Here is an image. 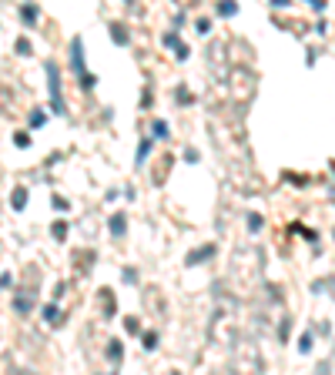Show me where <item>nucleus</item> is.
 Returning a JSON list of instances; mask_svg holds the SVG:
<instances>
[{
    "mask_svg": "<svg viewBox=\"0 0 335 375\" xmlns=\"http://www.w3.org/2000/svg\"><path fill=\"white\" fill-rule=\"evenodd\" d=\"M231 375H265V369H262V355H258L255 342H248V339L238 342L235 358H231Z\"/></svg>",
    "mask_w": 335,
    "mask_h": 375,
    "instance_id": "f257e3e1",
    "label": "nucleus"
},
{
    "mask_svg": "<svg viewBox=\"0 0 335 375\" xmlns=\"http://www.w3.org/2000/svg\"><path fill=\"white\" fill-rule=\"evenodd\" d=\"M47 81H51V107H54V114H67V107H64V94H61V71H57V64L51 60L47 64Z\"/></svg>",
    "mask_w": 335,
    "mask_h": 375,
    "instance_id": "f03ea898",
    "label": "nucleus"
},
{
    "mask_svg": "<svg viewBox=\"0 0 335 375\" xmlns=\"http://www.w3.org/2000/svg\"><path fill=\"white\" fill-rule=\"evenodd\" d=\"M37 285H40V282H34L31 288H27V285H24V288H17V295H14V308H17L20 315L34 308V302H37Z\"/></svg>",
    "mask_w": 335,
    "mask_h": 375,
    "instance_id": "7ed1b4c3",
    "label": "nucleus"
},
{
    "mask_svg": "<svg viewBox=\"0 0 335 375\" xmlns=\"http://www.w3.org/2000/svg\"><path fill=\"white\" fill-rule=\"evenodd\" d=\"M71 60H74V71L84 74V44H81V37L71 40Z\"/></svg>",
    "mask_w": 335,
    "mask_h": 375,
    "instance_id": "20e7f679",
    "label": "nucleus"
},
{
    "mask_svg": "<svg viewBox=\"0 0 335 375\" xmlns=\"http://www.w3.org/2000/svg\"><path fill=\"white\" fill-rule=\"evenodd\" d=\"M168 171H171V158L164 154V158L158 161V168H154V184H161V181L168 178Z\"/></svg>",
    "mask_w": 335,
    "mask_h": 375,
    "instance_id": "39448f33",
    "label": "nucleus"
},
{
    "mask_svg": "<svg viewBox=\"0 0 335 375\" xmlns=\"http://www.w3.org/2000/svg\"><path fill=\"white\" fill-rule=\"evenodd\" d=\"M0 375H24V372L14 365V358H10V355H0Z\"/></svg>",
    "mask_w": 335,
    "mask_h": 375,
    "instance_id": "423d86ee",
    "label": "nucleus"
},
{
    "mask_svg": "<svg viewBox=\"0 0 335 375\" xmlns=\"http://www.w3.org/2000/svg\"><path fill=\"white\" fill-rule=\"evenodd\" d=\"M212 255H214V245H205V248H198L194 255H188V265H198V261L212 258Z\"/></svg>",
    "mask_w": 335,
    "mask_h": 375,
    "instance_id": "0eeeda50",
    "label": "nucleus"
},
{
    "mask_svg": "<svg viewBox=\"0 0 335 375\" xmlns=\"http://www.w3.org/2000/svg\"><path fill=\"white\" fill-rule=\"evenodd\" d=\"M101 298H104V312H107V315H114V312H118V302H114V295L104 288V291H101Z\"/></svg>",
    "mask_w": 335,
    "mask_h": 375,
    "instance_id": "6e6552de",
    "label": "nucleus"
},
{
    "mask_svg": "<svg viewBox=\"0 0 335 375\" xmlns=\"http://www.w3.org/2000/svg\"><path fill=\"white\" fill-rule=\"evenodd\" d=\"M124 228H127V225H124V214H114V218H111V234H114V238H121Z\"/></svg>",
    "mask_w": 335,
    "mask_h": 375,
    "instance_id": "1a4fd4ad",
    "label": "nucleus"
},
{
    "mask_svg": "<svg viewBox=\"0 0 335 375\" xmlns=\"http://www.w3.org/2000/svg\"><path fill=\"white\" fill-rule=\"evenodd\" d=\"M111 37H114L118 44H127V30H124V24H114V27H111Z\"/></svg>",
    "mask_w": 335,
    "mask_h": 375,
    "instance_id": "9d476101",
    "label": "nucleus"
},
{
    "mask_svg": "<svg viewBox=\"0 0 335 375\" xmlns=\"http://www.w3.org/2000/svg\"><path fill=\"white\" fill-rule=\"evenodd\" d=\"M10 204H14L17 211H20V208L27 204V195H24V188H17V191H14V198H10Z\"/></svg>",
    "mask_w": 335,
    "mask_h": 375,
    "instance_id": "9b49d317",
    "label": "nucleus"
},
{
    "mask_svg": "<svg viewBox=\"0 0 335 375\" xmlns=\"http://www.w3.org/2000/svg\"><path fill=\"white\" fill-rule=\"evenodd\" d=\"M44 318H47V321H61V308H54V305H47V308H44Z\"/></svg>",
    "mask_w": 335,
    "mask_h": 375,
    "instance_id": "f8f14e48",
    "label": "nucleus"
},
{
    "mask_svg": "<svg viewBox=\"0 0 335 375\" xmlns=\"http://www.w3.org/2000/svg\"><path fill=\"white\" fill-rule=\"evenodd\" d=\"M235 10H238V7H235L231 0H225V3H218V14H221V17H231Z\"/></svg>",
    "mask_w": 335,
    "mask_h": 375,
    "instance_id": "ddd939ff",
    "label": "nucleus"
},
{
    "mask_svg": "<svg viewBox=\"0 0 335 375\" xmlns=\"http://www.w3.org/2000/svg\"><path fill=\"white\" fill-rule=\"evenodd\" d=\"M124 328H127L131 335H138V332H141V321H138V318H124Z\"/></svg>",
    "mask_w": 335,
    "mask_h": 375,
    "instance_id": "4468645a",
    "label": "nucleus"
},
{
    "mask_svg": "<svg viewBox=\"0 0 335 375\" xmlns=\"http://www.w3.org/2000/svg\"><path fill=\"white\" fill-rule=\"evenodd\" d=\"M14 144H17V147H27V144H31L27 131H17V134H14Z\"/></svg>",
    "mask_w": 335,
    "mask_h": 375,
    "instance_id": "2eb2a0df",
    "label": "nucleus"
},
{
    "mask_svg": "<svg viewBox=\"0 0 335 375\" xmlns=\"http://www.w3.org/2000/svg\"><path fill=\"white\" fill-rule=\"evenodd\" d=\"M151 131L158 134V138H164V134H168V124H164V121H154V124H151Z\"/></svg>",
    "mask_w": 335,
    "mask_h": 375,
    "instance_id": "dca6fc26",
    "label": "nucleus"
},
{
    "mask_svg": "<svg viewBox=\"0 0 335 375\" xmlns=\"http://www.w3.org/2000/svg\"><path fill=\"white\" fill-rule=\"evenodd\" d=\"M144 348H148V352H154V348H158V335H154V332H148V335H144Z\"/></svg>",
    "mask_w": 335,
    "mask_h": 375,
    "instance_id": "f3484780",
    "label": "nucleus"
},
{
    "mask_svg": "<svg viewBox=\"0 0 335 375\" xmlns=\"http://www.w3.org/2000/svg\"><path fill=\"white\" fill-rule=\"evenodd\" d=\"M20 17L24 20H37V7H20Z\"/></svg>",
    "mask_w": 335,
    "mask_h": 375,
    "instance_id": "a211bd4d",
    "label": "nucleus"
},
{
    "mask_svg": "<svg viewBox=\"0 0 335 375\" xmlns=\"http://www.w3.org/2000/svg\"><path fill=\"white\" fill-rule=\"evenodd\" d=\"M94 84H97V81H94V74H81V87H84V90H91Z\"/></svg>",
    "mask_w": 335,
    "mask_h": 375,
    "instance_id": "6ab92c4d",
    "label": "nucleus"
},
{
    "mask_svg": "<svg viewBox=\"0 0 335 375\" xmlns=\"http://www.w3.org/2000/svg\"><path fill=\"white\" fill-rule=\"evenodd\" d=\"M148 151H151V141H141V147H138V161H144Z\"/></svg>",
    "mask_w": 335,
    "mask_h": 375,
    "instance_id": "aec40b11",
    "label": "nucleus"
},
{
    "mask_svg": "<svg viewBox=\"0 0 335 375\" xmlns=\"http://www.w3.org/2000/svg\"><path fill=\"white\" fill-rule=\"evenodd\" d=\"M64 234H67V225L57 221V225H54V238H64Z\"/></svg>",
    "mask_w": 335,
    "mask_h": 375,
    "instance_id": "412c9836",
    "label": "nucleus"
},
{
    "mask_svg": "<svg viewBox=\"0 0 335 375\" xmlns=\"http://www.w3.org/2000/svg\"><path fill=\"white\" fill-rule=\"evenodd\" d=\"M248 228L258 231V228H262V218H258V214H251V218H248Z\"/></svg>",
    "mask_w": 335,
    "mask_h": 375,
    "instance_id": "4be33fe9",
    "label": "nucleus"
},
{
    "mask_svg": "<svg viewBox=\"0 0 335 375\" xmlns=\"http://www.w3.org/2000/svg\"><path fill=\"white\" fill-rule=\"evenodd\" d=\"M111 358H114V362L121 358V342H111Z\"/></svg>",
    "mask_w": 335,
    "mask_h": 375,
    "instance_id": "5701e85b",
    "label": "nucleus"
},
{
    "mask_svg": "<svg viewBox=\"0 0 335 375\" xmlns=\"http://www.w3.org/2000/svg\"><path fill=\"white\" fill-rule=\"evenodd\" d=\"M164 44L168 47H178V34H164Z\"/></svg>",
    "mask_w": 335,
    "mask_h": 375,
    "instance_id": "b1692460",
    "label": "nucleus"
},
{
    "mask_svg": "<svg viewBox=\"0 0 335 375\" xmlns=\"http://www.w3.org/2000/svg\"><path fill=\"white\" fill-rule=\"evenodd\" d=\"M17 54H31V44L27 40H17Z\"/></svg>",
    "mask_w": 335,
    "mask_h": 375,
    "instance_id": "393cba45",
    "label": "nucleus"
},
{
    "mask_svg": "<svg viewBox=\"0 0 335 375\" xmlns=\"http://www.w3.org/2000/svg\"><path fill=\"white\" fill-rule=\"evenodd\" d=\"M299 348H302V352H308V348H312V335H302V342H299Z\"/></svg>",
    "mask_w": 335,
    "mask_h": 375,
    "instance_id": "a878e982",
    "label": "nucleus"
}]
</instances>
